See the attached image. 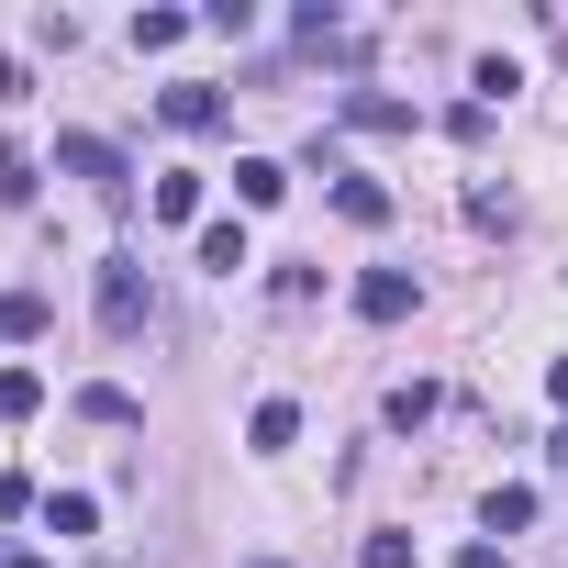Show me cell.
<instances>
[{"instance_id": "obj_17", "label": "cell", "mask_w": 568, "mask_h": 568, "mask_svg": "<svg viewBox=\"0 0 568 568\" xmlns=\"http://www.w3.org/2000/svg\"><path fill=\"white\" fill-rule=\"evenodd\" d=\"M179 34H190V12H134V45H145V57H168Z\"/></svg>"}, {"instance_id": "obj_20", "label": "cell", "mask_w": 568, "mask_h": 568, "mask_svg": "<svg viewBox=\"0 0 568 568\" xmlns=\"http://www.w3.org/2000/svg\"><path fill=\"white\" fill-rule=\"evenodd\" d=\"M457 568H513V557L501 546H457Z\"/></svg>"}, {"instance_id": "obj_18", "label": "cell", "mask_w": 568, "mask_h": 568, "mask_svg": "<svg viewBox=\"0 0 568 568\" xmlns=\"http://www.w3.org/2000/svg\"><path fill=\"white\" fill-rule=\"evenodd\" d=\"M468 90H479V101H513V90H524V68H513V57H479V79H468Z\"/></svg>"}, {"instance_id": "obj_2", "label": "cell", "mask_w": 568, "mask_h": 568, "mask_svg": "<svg viewBox=\"0 0 568 568\" xmlns=\"http://www.w3.org/2000/svg\"><path fill=\"white\" fill-rule=\"evenodd\" d=\"M57 168L90 179L101 201H123V145H101V134H57Z\"/></svg>"}, {"instance_id": "obj_15", "label": "cell", "mask_w": 568, "mask_h": 568, "mask_svg": "<svg viewBox=\"0 0 568 568\" xmlns=\"http://www.w3.org/2000/svg\"><path fill=\"white\" fill-rule=\"evenodd\" d=\"M23 201H34V156H23V145H0V212H23Z\"/></svg>"}, {"instance_id": "obj_9", "label": "cell", "mask_w": 568, "mask_h": 568, "mask_svg": "<svg viewBox=\"0 0 568 568\" xmlns=\"http://www.w3.org/2000/svg\"><path fill=\"white\" fill-rule=\"evenodd\" d=\"M479 524H490V535H524V524H535V490H524V479H501V490L479 501Z\"/></svg>"}, {"instance_id": "obj_12", "label": "cell", "mask_w": 568, "mask_h": 568, "mask_svg": "<svg viewBox=\"0 0 568 568\" xmlns=\"http://www.w3.org/2000/svg\"><path fill=\"white\" fill-rule=\"evenodd\" d=\"M156 212H168V223H201V179L168 168V179H156Z\"/></svg>"}, {"instance_id": "obj_7", "label": "cell", "mask_w": 568, "mask_h": 568, "mask_svg": "<svg viewBox=\"0 0 568 568\" xmlns=\"http://www.w3.org/2000/svg\"><path fill=\"white\" fill-rule=\"evenodd\" d=\"M278 190H291V168H278V156H234V201H245V212H267Z\"/></svg>"}, {"instance_id": "obj_5", "label": "cell", "mask_w": 568, "mask_h": 568, "mask_svg": "<svg viewBox=\"0 0 568 568\" xmlns=\"http://www.w3.org/2000/svg\"><path fill=\"white\" fill-rule=\"evenodd\" d=\"M346 123H357V134H413V101H390V90H346Z\"/></svg>"}, {"instance_id": "obj_11", "label": "cell", "mask_w": 568, "mask_h": 568, "mask_svg": "<svg viewBox=\"0 0 568 568\" xmlns=\"http://www.w3.org/2000/svg\"><path fill=\"white\" fill-rule=\"evenodd\" d=\"M79 413H90V424H112V435H123V424H145V413H134V390H112V379H90V390H79Z\"/></svg>"}, {"instance_id": "obj_8", "label": "cell", "mask_w": 568, "mask_h": 568, "mask_svg": "<svg viewBox=\"0 0 568 568\" xmlns=\"http://www.w3.org/2000/svg\"><path fill=\"white\" fill-rule=\"evenodd\" d=\"M335 212H346V223H390V190L357 179V168H335Z\"/></svg>"}, {"instance_id": "obj_6", "label": "cell", "mask_w": 568, "mask_h": 568, "mask_svg": "<svg viewBox=\"0 0 568 568\" xmlns=\"http://www.w3.org/2000/svg\"><path fill=\"white\" fill-rule=\"evenodd\" d=\"M291 435H302V402H256V413H245V446H256V457H278Z\"/></svg>"}, {"instance_id": "obj_23", "label": "cell", "mask_w": 568, "mask_h": 568, "mask_svg": "<svg viewBox=\"0 0 568 568\" xmlns=\"http://www.w3.org/2000/svg\"><path fill=\"white\" fill-rule=\"evenodd\" d=\"M546 457H557V468H568V435H557V446H546Z\"/></svg>"}, {"instance_id": "obj_3", "label": "cell", "mask_w": 568, "mask_h": 568, "mask_svg": "<svg viewBox=\"0 0 568 568\" xmlns=\"http://www.w3.org/2000/svg\"><path fill=\"white\" fill-rule=\"evenodd\" d=\"M156 112H168V123H179V134H223V112H234V101H223V90H212V79H179V90H168V101H156Z\"/></svg>"}, {"instance_id": "obj_19", "label": "cell", "mask_w": 568, "mask_h": 568, "mask_svg": "<svg viewBox=\"0 0 568 568\" xmlns=\"http://www.w3.org/2000/svg\"><path fill=\"white\" fill-rule=\"evenodd\" d=\"M357 557H368V568H413V535H368Z\"/></svg>"}, {"instance_id": "obj_22", "label": "cell", "mask_w": 568, "mask_h": 568, "mask_svg": "<svg viewBox=\"0 0 568 568\" xmlns=\"http://www.w3.org/2000/svg\"><path fill=\"white\" fill-rule=\"evenodd\" d=\"M0 568H45V557H23V546H0Z\"/></svg>"}, {"instance_id": "obj_21", "label": "cell", "mask_w": 568, "mask_h": 568, "mask_svg": "<svg viewBox=\"0 0 568 568\" xmlns=\"http://www.w3.org/2000/svg\"><path fill=\"white\" fill-rule=\"evenodd\" d=\"M546 390H557V413H568V357H557V368H546Z\"/></svg>"}, {"instance_id": "obj_24", "label": "cell", "mask_w": 568, "mask_h": 568, "mask_svg": "<svg viewBox=\"0 0 568 568\" xmlns=\"http://www.w3.org/2000/svg\"><path fill=\"white\" fill-rule=\"evenodd\" d=\"M256 568H278V557H256Z\"/></svg>"}, {"instance_id": "obj_1", "label": "cell", "mask_w": 568, "mask_h": 568, "mask_svg": "<svg viewBox=\"0 0 568 568\" xmlns=\"http://www.w3.org/2000/svg\"><path fill=\"white\" fill-rule=\"evenodd\" d=\"M145 313H156L145 256H101V335H112V346H134V335H145Z\"/></svg>"}, {"instance_id": "obj_16", "label": "cell", "mask_w": 568, "mask_h": 568, "mask_svg": "<svg viewBox=\"0 0 568 568\" xmlns=\"http://www.w3.org/2000/svg\"><path fill=\"white\" fill-rule=\"evenodd\" d=\"M0 413H12V424L45 413V379H34V368H0Z\"/></svg>"}, {"instance_id": "obj_4", "label": "cell", "mask_w": 568, "mask_h": 568, "mask_svg": "<svg viewBox=\"0 0 568 568\" xmlns=\"http://www.w3.org/2000/svg\"><path fill=\"white\" fill-rule=\"evenodd\" d=\"M357 313H368V324H402V313H413V267H368V278H357Z\"/></svg>"}, {"instance_id": "obj_10", "label": "cell", "mask_w": 568, "mask_h": 568, "mask_svg": "<svg viewBox=\"0 0 568 568\" xmlns=\"http://www.w3.org/2000/svg\"><path fill=\"white\" fill-rule=\"evenodd\" d=\"M45 324H57V302H45V291H12V302H0V335H23V346H34Z\"/></svg>"}, {"instance_id": "obj_13", "label": "cell", "mask_w": 568, "mask_h": 568, "mask_svg": "<svg viewBox=\"0 0 568 568\" xmlns=\"http://www.w3.org/2000/svg\"><path fill=\"white\" fill-rule=\"evenodd\" d=\"M201 267L234 278V267H245V223H201Z\"/></svg>"}, {"instance_id": "obj_14", "label": "cell", "mask_w": 568, "mask_h": 568, "mask_svg": "<svg viewBox=\"0 0 568 568\" xmlns=\"http://www.w3.org/2000/svg\"><path fill=\"white\" fill-rule=\"evenodd\" d=\"M90 524H101L90 490H57V501H45V535H90Z\"/></svg>"}]
</instances>
